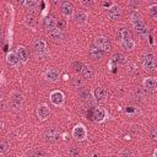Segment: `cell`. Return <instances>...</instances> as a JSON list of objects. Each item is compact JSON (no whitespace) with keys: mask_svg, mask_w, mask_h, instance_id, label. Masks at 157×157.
Wrapping results in <instances>:
<instances>
[{"mask_svg":"<svg viewBox=\"0 0 157 157\" xmlns=\"http://www.w3.org/2000/svg\"><path fill=\"white\" fill-rule=\"evenodd\" d=\"M74 20H75V22H76L78 26H82V25H85V23L87 22L88 15H87V12H85V11H78V12H75Z\"/></svg>","mask_w":157,"mask_h":157,"instance_id":"obj_18","label":"cell"},{"mask_svg":"<svg viewBox=\"0 0 157 157\" xmlns=\"http://www.w3.org/2000/svg\"><path fill=\"white\" fill-rule=\"evenodd\" d=\"M142 67L146 71H155V70H157V60L153 59V60L145 61V63H142Z\"/></svg>","mask_w":157,"mask_h":157,"instance_id":"obj_21","label":"cell"},{"mask_svg":"<svg viewBox=\"0 0 157 157\" xmlns=\"http://www.w3.org/2000/svg\"><path fill=\"white\" fill-rule=\"evenodd\" d=\"M94 45L98 47V48H99L101 50H103L104 53H107V52L110 50V43H109V40H108L105 37H97V38L94 39Z\"/></svg>","mask_w":157,"mask_h":157,"instance_id":"obj_8","label":"cell"},{"mask_svg":"<svg viewBox=\"0 0 157 157\" xmlns=\"http://www.w3.org/2000/svg\"><path fill=\"white\" fill-rule=\"evenodd\" d=\"M139 6V2L137 1H128V7L131 9V10H136Z\"/></svg>","mask_w":157,"mask_h":157,"instance_id":"obj_31","label":"cell"},{"mask_svg":"<svg viewBox=\"0 0 157 157\" xmlns=\"http://www.w3.org/2000/svg\"><path fill=\"white\" fill-rule=\"evenodd\" d=\"M107 13H108V17L110 20H118L121 16V7L118 4H114L110 9L107 10Z\"/></svg>","mask_w":157,"mask_h":157,"instance_id":"obj_12","label":"cell"},{"mask_svg":"<svg viewBox=\"0 0 157 157\" xmlns=\"http://www.w3.org/2000/svg\"><path fill=\"white\" fill-rule=\"evenodd\" d=\"M82 66H83V64L80 63V61H74V63H72V67H74V70L77 71V72H81Z\"/></svg>","mask_w":157,"mask_h":157,"instance_id":"obj_30","label":"cell"},{"mask_svg":"<svg viewBox=\"0 0 157 157\" xmlns=\"http://www.w3.org/2000/svg\"><path fill=\"white\" fill-rule=\"evenodd\" d=\"M25 23H26V26H28V27H31V28H34V27H36V17H34L33 15L26 16Z\"/></svg>","mask_w":157,"mask_h":157,"instance_id":"obj_25","label":"cell"},{"mask_svg":"<svg viewBox=\"0 0 157 157\" xmlns=\"http://www.w3.org/2000/svg\"><path fill=\"white\" fill-rule=\"evenodd\" d=\"M23 6H25L26 9L34 10V9L38 6V1H36V0H26V1H23Z\"/></svg>","mask_w":157,"mask_h":157,"instance_id":"obj_26","label":"cell"},{"mask_svg":"<svg viewBox=\"0 0 157 157\" xmlns=\"http://www.w3.org/2000/svg\"><path fill=\"white\" fill-rule=\"evenodd\" d=\"M107 115H108L107 114V110L104 108H101V107L93 108L91 110V114H90L91 120L94 121V123H102V121H104L107 119Z\"/></svg>","mask_w":157,"mask_h":157,"instance_id":"obj_2","label":"cell"},{"mask_svg":"<svg viewBox=\"0 0 157 157\" xmlns=\"http://www.w3.org/2000/svg\"><path fill=\"white\" fill-rule=\"evenodd\" d=\"M72 137L75 140H77V141L86 140V137H87V130H86L85 125H82V124L75 125L74 129H72Z\"/></svg>","mask_w":157,"mask_h":157,"instance_id":"obj_4","label":"cell"},{"mask_svg":"<svg viewBox=\"0 0 157 157\" xmlns=\"http://www.w3.org/2000/svg\"><path fill=\"white\" fill-rule=\"evenodd\" d=\"M23 103V96L20 91H13L10 96V107L13 110H20L22 108Z\"/></svg>","mask_w":157,"mask_h":157,"instance_id":"obj_1","label":"cell"},{"mask_svg":"<svg viewBox=\"0 0 157 157\" xmlns=\"http://www.w3.org/2000/svg\"><path fill=\"white\" fill-rule=\"evenodd\" d=\"M120 45H121L124 49H126V50H132V49L135 48V42H134L132 39H128V40L120 42Z\"/></svg>","mask_w":157,"mask_h":157,"instance_id":"obj_24","label":"cell"},{"mask_svg":"<svg viewBox=\"0 0 157 157\" xmlns=\"http://www.w3.org/2000/svg\"><path fill=\"white\" fill-rule=\"evenodd\" d=\"M121 157H132V155H130V153H123Z\"/></svg>","mask_w":157,"mask_h":157,"instance_id":"obj_38","label":"cell"},{"mask_svg":"<svg viewBox=\"0 0 157 157\" xmlns=\"http://www.w3.org/2000/svg\"><path fill=\"white\" fill-rule=\"evenodd\" d=\"M141 61L142 63H145V61H148V60H153V59H156V55L152 53V52H146V53H144L142 55H141Z\"/></svg>","mask_w":157,"mask_h":157,"instance_id":"obj_27","label":"cell"},{"mask_svg":"<svg viewBox=\"0 0 157 157\" xmlns=\"http://www.w3.org/2000/svg\"><path fill=\"white\" fill-rule=\"evenodd\" d=\"M93 96L97 102H104L107 98V91L103 87H96L93 91Z\"/></svg>","mask_w":157,"mask_h":157,"instance_id":"obj_17","label":"cell"},{"mask_svg":"<svg viewBox=\"0 0 157 157\" xmlns=\"http://www.w3.org/2000/svg\"><path fill=\"white\" fill-rule=\"evenodd\" d=\"M6 151H7V144H6V142H1V144H0V152L4 153V152H6Z\"/></svg>","mask_w":157,"mask_h":157,"instance_id":"obj_34","label":"cell"},{"mask_svg":"<svg viewBox=\"0 0 157 157\" xmlns=\"http://www.w3.org/2000/svg\"><path fill=\"white\" fill-rule=\"evenodd\" d=\"M16 54L18 55L20 60L22 61V64L27 63V60H28V52H27V49H26L25 47L18 45V47L16 48Z\"/></svg>","mask_w":157,"mask_h":157,"instance_id":"obj_20","label":"cell"},{"mask_svg":"<svg viewBox=\"0 0 157 157\" xmlns=\"http://www.w3.org/2000/svg\"><path fill=\"white\" fill-rule=\"evenodd\" d=\"M61 12L65 17H74L75 15V7L71 2H63L61 4Z\"/></svg>","mask_w":157,"mask_h":157,"instance_id":"obj_14","label":"cell"},{"mask_svg":"<svg viewBox=\"0 0 157 157\" xmlns=\"http://www.w3.org/2000/svg\"><path fill=\"white\" fill-rule=\"evenodd\" d=\"M113 5H114V2H113V1H103V2H102V6L107 7V10H108V9H110Z\"/></svg>","mask_w":157,"mask_h":157,"instance_id":"obj_33","label":"cell"},{"mask_svg":"<svg viewBox=\"0 0 157 157\" xmlns=\"http://www.w3.org/2000/svg\"><path fill=\"white\" fill-rule=\"evenodd\" d=\"M43 25H44L45 29H47V31H49V29H53V28H55V27H56V25H58V22H56V20H55V17H54V16H52V15H48V16L44 18V22H43Z\"/></svg>","mask_w":157,"mask_h":157,"instance_id":"obj_19","label":"cell"},{"mask_svg":"<svg viewBox=\"0 0 157 157\" xmlns=\"http://www.w3.org/2000/svg\"><path fill=\"white\" fill-rule=\"evenodd\" d=\"M47 34H48V36H49V38H50V39H53L54 42H59V40H61V39H63V31H61L60 28H58V27H55V28H53V29L47 31Z\"/></svg>","mask_w":157,"mask_h":157,"instance_id":"obj_15","label":"cell"},{"mask_svg":"<svg viewBox=\"0 0 157 157\" xmlns=\"http://www.w3.org/2000/svg\"><path fill=\"white\" fill-rule=\"evenodd\" d=\"M118 38H119L120 42L131 39V33H130V31H128V29H125V28L119 29V32H118Z\"/></svg>","mask_w":157,"mask_h":157,"instance_id":"obj_22","label":"cell"},{"mask_svg":"<svg viewBox=\"0 0 157 157\" xmlns=\"http://www.w3.org/2000/svg\"><path fill=\"white\" fill-rule=\"evenodd\" d=\"M81 74H82V76L86 77V78H92V77H93V70L91 69L90 65H86V64H83L82 70H81Z\"/></svg>","mask_w":157,"mask_h":157,"instance_id":"obj_23","label":"cell"},{"mask_svg":"<svg viewBox=\"0 0 157 157\" xmlns=\"http://www.w3.org/2000/svg\"><path fill=\"white\" fill-rule=\"evenodd\" d=\"M153 157H157V148L153 151Z\"/></svg>","mask_w":157,"mask_h":157,"instance_id":"obj_39","label":"cell"},{"mask_svg":"<svg viewBox=\"0 0 157 157\" xmlns=\"http://www.w3.org/2000/svg\"><path fill=\"white\" fill-rule=\"evenodd\" d=\"M6 61L11 65V66H13V67H18L20 65H21V60H20V58H18V55L16 54V52H10V53H7L6 54Z\"/></svg>","mask_w":157,"mask_h":157,"instance_id":"obj_13","label":"cell"},{"mask_svg":"<svg viewBox=\"0 0 157 157\" xmlns=\"http://www.w3.org/2000/svg\"><path fill=\"white\" fill-rule=\"evenodd\" d=\"M112 60H113L115 64H124V63H125V58H124V55H121V54H119V53L114 54L113 58H112Z\"/></svg>","mask_w":157,"mask_h":157,"instance_id":"obj_28","label":"cell"},{"mask_svg":"<svg viewBox=\"0 0 157 157\" xmlns=\"http://www.w3.org/2000/svg\"><path fill=\"white\" fill-rule=\"evenodd\" d=\"M151 137H152L153 140H157V128L152 129V131H151Z\"/></svg>","mask_w":157,"mask_h":157,"instance_id":"obj_36","label":"cell"},{"mask_svg":"<svg viewBox=\"0 0 157 157\" xmlns=\"http://www.w3.org/2000/svg\"><path fill=\"white\" fill-rule=\"evenodd\" d=\"M88 54H90V56H91L92 59H94V60H101V59L103 58V55H104V52L101 50L98 47H96V45L93 44V45H91V48H90V50H88Z\"/></svg>","mask_w":157,"mask_h":157,"instance_id":"obj_16","label":"cell"},{"mask_svg":"<svg viewBox=\"0 0 157 157\" xmlns=\"http://www.w3.org/2000/svg\"><path fill=\"white\" fill-rule=\"evenodd\" d=\"M59 76H60L59 71L56 69H54V67H48L45 70V72H44V77L49 82H56L59 80Z\"/></svg>","mask_w":157,"mask_h":157,"instance_id":"obj_10","label":"cell"},{"mask_svg":"<svg viewBox=\"0 0 157 157\" xmlns=\"http://www.w3.org/2000/svg\"><path fill=\"white\" fill-rule=\"evenodd\" d=\"M142 85H144L145 90H147L150 92L157 91V78L156 77H146V78H144Z\"/></svg>","mask_w":157,"mask_h":157,"instance_id":"obj_11","label":"cell"},{"mask_svg":"<svg viewBox=\"0 0 157 157\" xmlns=\"http://www.w3.org/2000/svg\"><path fill=\"white\" fill-rule=\"evenodd\" d=\"M69 153H70L72 157H75V156H77V155H78V150H77V148H75V147H72V148H70V150H69Z\"/></svg>","mask_w":157,"mask_h":157,"instance_id":"obj_35","label":"cell"},{"mask_svg":"<svg viewBox=\"0 0 157 157\" xmlns=\"http://www.w3.org/2000/svg\"><path fill=\"white\" fill-rule=\"evenodd\" d=\"M81 4H82L83 6H86V7H91V6H93V1H81Z\"/></svg>","mask_w":157,"mask_h":157,"instance_id":"obj_37","label":"cell"},{"mask_svg":"<svg viewBox=\"0 0 157 157\" xmlns=\"http://www.w3.org/2000/svg\"><path fill=\"white\" fill-rule=\"evenodd\" d=\"M148 13H150V16L152 18L157 20V4H153V5H151L148 7Z\"/></svg>","mask_w":157,"mask_h":157,"instance_id":"obj_29","label":"cell"},{"mask_svg":"<svg viewBox=\"0 0 157 157\" xmlns=\"http://www.w3.org/2000/svg\"><path fill=\"white\" fill-rule=\"evenodd\" d=\"M50 115V108L47 104H39L37 107V117L39 120H47Z\"/></svg>","mask_w":157,"mask_h":157,"instance_id":"obj_9","label":"cell"},{"mask_svg":"<svg viewBox=\"0 0 157 157\" xmlns=\"http://www.w3.org/2000/svg\"><path fill=\"white\" fill-rule=\"evenodd\" d=\"M44 137H45V140L48 142L54 144V142H58L60 140V132H59V130L56 128H49V129L45 130Z\"/></svg>","mask_w":157,"mask_h":157,"instance_id":"obj_5","label":"cell"},{"mask_svg":"<svg viewBox=\"0 0 157 157\" xmlns=\"http://www.w3.org/2000/svg\"><path fill=\"white\" fill-rule=\"evenodd\" d=\"M130 22H131V25L134 26L135 29H139V28L146 26L145 22H144V18H142V16H141V13L139 11H134L130 15Z\"/></svg>","mask_w":157,"mask_h":157,"instance_id":"obj_7","label":"cell"},{"mask_svg":"<svg viewBox=\"0 0 157 157\" xmlns=\"http://www.w3.org/2000/svg\"><path fill=\"white\" fill-rule=\"evenodd\" d=\"M32 157H44V153H43V151H40V150H36V151H33Z\"/></svg>","mask_w":157,"mask_h":157,"instance_id":"obj_32","label":"cell"},{"mask_svg":"<svg viewBox=\"0 0 157 157\" xmlns=\"http://www.w3.org/2000/svg\"><path fill=\"white\" fill-rule=\"evenodd\" d=\"M49 98H50V102H52L55 107H60V105H63V104H64V101H65V96H64V93H63L61 91H59V90L53 91V92L50 93Z\"/></svg>","mask_w":157,"mask_h":157,"instance_id":"obj_6","label":"cell"},{"mask_svg":"<svg viewBox=\"0 0 157 157\" xmlns=\"http://www.w3.org/2000/svg\"><path fill=\"white\" fill-rule=\"evenodd\" d=\"M33 49H34V53L38 58H43L45 55H48L47 53V43L43 40V39H36L34 43H33Z\"/></svg>","mask_w":157,"mask_h":157,"instance_id":"obj_3","label":"cell"}]
</instances>
